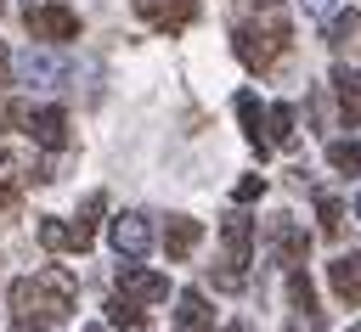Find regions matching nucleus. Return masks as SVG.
<instances>
[{
  "label": "nucleus",
  "mask_w": 361,
  "mask_h": 332,
  "mask_svg": "<svg viewBox=\"0 0 361 332\" xmlns=\"http://www.w3.org/2000/svg\"><path fill=\"white\" fill-rule=\"evenodd\" d=\"M79 298V281L56 264L11 281V332H51Z\"/></svg>",
  "instance_id": "nucleus-1"
},
{
  "label": "nucleus",
  "mask_w": 361,
  "mask_h": 332,
  "mask_svg": "<svg viewBox=\"0 0 361 332\" xmlns=\"http://www.w3.org/2000/svg\"><path fill=\"white\" fill-rule=\"evenodd\" d=\"M231 51H237L243 68L265 73V68L288 51V17H271V23H237V28H231Z\"/></svg>",
  "instance_id": "nucleus-2"
},
{
  "label": "nucleus",
  "mask_w": 361,
  "mask_h": 332,
  "mask_svg": "<svg viewBox=\"0 0 361 332\" xmlns=\"http://www.w3.org/2000/svg\"><path fill=\"white\" fill-rule=\"evenodd\" d=\"M23 23H28V34L45 39V45H68V39H79V11H68V6H56V0L28 6Z\"/></svg>",
  "instance_id": "nucleus-3"
},
{
  "label": "nucleus",
  "mask_w": 361,
  "mask_h": 332,
  "mask_svg": "<svg viewBox=\"0 0 361 332\" xmlns=\"http://www.w3.org/2000/svg\"><path fill=\"white\" fill-rule=\"evenodd\" d=\"M220 236H226V264L214 270V281L220 287H243V264H248V248H254V219L248 214H231Z\"/></svg>",
  "instance_id": "nucleus-4"
},
{
  "label": "nucleus",
  "mask_w": 361,
  "mask_h": 332,
  "mask_svg": "<svg viewBox=\"0 0 361 332\" xmlns=\"http://www.w3.org/2000/svg\"><path fill=\"white\" fill-rule=\"evenodd\" d=\"M39 242L51 253H85L96 242V225L79 214V219H39Z\"/></svg>",
  "instance_id": "nucleus-5"
},
{
  "label": "nucleus",
  "mask_w": 361,
  "mask_h": 332,
  "mask_svg": "<svg viewBox=\"0 0 361 332\" xmlns=\"http://www.w3.org/2000/svg\"><path fill=\"white\" fill-rule=\"evenodd\" d=\"M135 17L152 23L158 34H180L197 23V0H135Z\"/></svg>",
  "instance_id": "nucleus-6"
},
{
  "label": "nucleus",
  "mask_w": 361,
  "mask_h": 332,
  "mask_svg": "<svg viewBox=\"0 0 361 332\" xmlns=\"http://www.w3.org/2000/svg\"><path fill=\"white\" fill-rule=\"evenodd\" d=\"M45 152H56V146H68V113L62 107H28V124H23Z\"/></svg>",
  "instance_id": "nucleus-7"
},
{
  "label": "nucleus",
  "mask_w": 361,
  "mask_h": 332,
  "mask_svg": "<svg viewBox=\"0 0 361 332\" xmlns=\"http://www.w3.org/2000/svg\"><path fill=\"white\" fill-rule=\"evenodd\" d=\"M113 248H118L124 259H141V253L152 248V219H147V214H118V219H113Z\"/></svg>",
  "instance_id": "nucleus-8"
},
{
  "label": "nucleus",
  "mask_w": 361,
  "mask_h": 332,
  "mask_svg": "<svg viewBox=\"0 0 361 332\" xmlns=\"http://www.w3.org/2000/svg\"><path fill=\"white\" fill-rule=\"evenodd\" d=\"M118 293L135 298V304H158V298H169V281H164L158 270H135V264H124V270H118Z\"/></svg>",
  "instance_id": "nucleus-9"
},
{
  "label": "nucleus",
  "mask_w": 361,
  "mask_h": 332,
  "mask_svg": "<svg viewBox=\"0 0 361 332\" xmlns=\"http://www.w3.org/2000/svg\"><path fill=\"white\" fill-rule=\"evenodd\" d=\"M327 287L338 304H361V253H344L327 264Z\"/></svg>",
  "instance_id": "nucleus-10"
},
{
  "label": "nucleus",
  "mask_w": 361,
  "mask_h": 332,
  "mask_svg": "<svg viewBox=\"0 0 361 332\" xmlns=\"http://www.w3.org/2000/svg\"><path fill=\"white\" fill-rule=\"evenodd\" d=\"M175 332H214V309L203 293H180L175 298Z\"/></svg>",
  "instance_id": "nucleus-11"
},
{
  "label": "nucleus",
  "mask_w": 361,
  "mask_h": 332,
  "mask_svg": "<svg viewBox=\"0 0 361 332\" xmlns=\"http://www.w3.org/2000/svg\"><path fill=\"white\" fill-rule=\"evenodd\" d=\"M333 96H338V118L355 129V124H361V73L333 68Z\"/></svg>",
  "instance_id": "nucleus-12"
},
{
  "label": "nucleus",
  "mask_w": 361,
  "mask_h": 332,
  "mask_svg": "<svg viewBox=\"0 0 361 332\" xmlns=\"http://www.w3.org/2000/svg\"><path fill=\"white\" fill-rule=\"evenodd\" d=\"M305 248H310V242H305V231H299L293 219H276V225H271V253H276L282 264H305Z\"/></svg>",
  "instance_id": "nucleus-13"
},
{
  "label": "nucleus",
  "mask_w": 361,
  "mask_h": 332,
  "mask_svg": "<svg viewBox=\"0 0 361 332\" xmlns=\"http://www.w3.org/2000/svg\"><path fill=\"white\" fill-rule=\"evenodd\" d=\"M197 242H203V225H197V219H186V214H175V219H169V231H164V253H169V259H186Z\"/></svg>",
  "instance_id": "nucleus-14"
},
{
  "label": "nucleus",
  "mask_w": 361,
  "mask_h": 332,
  "mask_svg": "<svg viewBox=\"0 0 361 332\" xmlns=\"http://www.w3.org/2000/svg\"><path fill=\"white\" fill-rule=\"evenodd\" d=\"M237 118H243L254 152H271V141H265V113H259V96H254V90H237Z\"/></svg>",
  "instance_id": "nucleus-15"
},
{
  "label": "nucleus",
  "mask_w": 361,
  "mask_h": 332,
  "mask_svg": "<svg viewBox=\"0 0 361 332\" xmlns=\"http://www.w3.org/2000/svg\"><path fill=\"white\" fill-rule=\"evenodd\" d=\"M288 298H293V309L316 315V287H310V270L305 264H288Z\"/></svg>",
  "instance_id": "nucleus-16"
},
{
  "label": "nucleus",
  "mask_w": 361,
  "mask_h": 332,
  "mask_svg": "<svg viewBox=\"0 0 361 332\" xmlns=\"http://www.w3.org/2000/svg\"><path fill=\"white\" fill-rule=\"evenodd\" d=\"M107 321H113L118 332H147V315H141V304H135V298H124V293L107 304Z\"/></svg>",
  "instance_id": "nucleus-17"
},
{
  "label": "nucleus",
  "mask_w": 361,
  "mask_h": 332,
  "mask_svg": "<svg viewBox=\"0 0 361 332\" xmlns=\"http://www.w3.org/2000/svg\"><path fill=\"white\" fill-rule=\"evenodd\" d=\"M17 186H23V158L0 152V214H11V203H17Z\"/></svg>",
  "instance_id": "nucleus-18"
},
{
  "label": "nucleus",
  "mask_w": 361,
  "mask_h": 332,
  "mask_svg": "<svg viewBox=\"0 0 361 332\" xmlns=\"http://www.w3.org/2000/svg\"><path fill=\"white\" fill-rule=\"evenodd\" d=\"M265 141H271V146H288V141H293V107H288V101H276V107L265 113Z\"/></svg>",
  "instance_id": "nucleus-19"
},
{
  "label": "nucleus",
  "mask_w": 361,
  "mask_h": 332,
  "mask_svg": "<svg viewBox=\"0 0 361 332\" xmlns=\"http://www.w3.org/2000/svg\"><path fill=\"white\" fill-rule=\"evenodd\" d=\"M327 163L338 174H361V141H327Z\"/></svg>",
  "instance_id": "nucleus-20"
},
{
  "label": "nucleus",
  "mask_w": 361,
  "mask_h": 332,
  "mask_svg": "<svg viewBox=\"0 0 361 332\" xmlns=\"http://www.w3.org/2000/svg\"><path fill=\"white\" fill-rule=\"evenodd\" d=\"M316 219H322V231H327V236H338V231H344V208H338L333 197H316Z\"/></svg>",
  "instance_id": "nucleus-21"
},
{
  "label": "nucleus",
  "mask_w": 361,
  "mask_h": 332,
  "mask_svg": "<svg viewBox=\"0 0 361 332\" xmlns=\"http://www.w3.org/2000/svg\"><path fill=\"white\" fill-rule=\"evenodd\" d=\"M259 191H265V180H259V174H248V180H237V203H254Z\"/></svg>",
  "instance_id": "nucleus-22"
},
{
  "label": "nucleus",
  "mask_w": 361,
  "mask_h": 332,
  "mask_svg": "<svg viewBox=\"0 0 361 332\" xmlns=\"http://www.w3.org/2000/svg\"><path fill=\"white\" fill-rule=\"evenodd\" d=\"M305 6H310V11H316V17H322V23H327V17H333V11H338V0H305Z\"/></svg>",
  "instance_id": "nucleus-23"
},
{
  "label": "nucleus",
  "mask_w": 361,
  "mask_h": 332,
  "mask_svg": "<svg viewBox=\"0 0 361 332\" xmlns=\"http://www.w3.org/2000/svg\"><path fill=\"white\" fill-rule=\"evenodd\" d=\"M355 214H361V191H355Z\"/></svg>",
  "instance_id": "nucleus-24"
},
{
  "label": "nucleus",
  "mask_w": 361,
  "mask_h": 332,
  "mask_svg": "<svg viewBox=\"0 0 361 332\" xmlns=\"http://www.w3.org/2000/svg\"><path fill=\"white\" fill-rule=\"evenodd\" d=\"M259 6H276V0H259Z\"/></svg>",
  "instance_id": "nucleus-25"
},
{
  "label": "nucleus",
  "mask_w": 361,
  "mask_h": 332,
  "mask_svg": "<svg viewBox=\"0 0 361 332\" xmlns=\"http://www.w3.org/2000/svg\"><path fill=\"white\" fill-rule=\"evenodd\" d=\"M85 332H102V326H85Z\"/></svg>",
  "instance_id": "nucleus-26"
},
{
  "label": "nucleus",
  "mask_w": 361,
  "mask_h": 332,
  "mask_svg": "<svg viewBox=\"0 0 361 332\" xmlns=\"http://www.w3.org/2000/svg\"><path fill=\"white\" fill-rule=\"evenodd\" d=\"M350 332H361V326H350Z\"/></svg>",
  "instance_id": "nucleus-27"
}]
</instances>
